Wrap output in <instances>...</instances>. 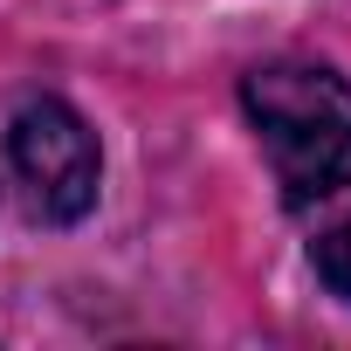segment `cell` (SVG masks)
<instances>
[{
	"instance_id": "cell-3",
	"label": "cell",
	"mask_w": 351,
	"mask_h": 351,
	"mask_svg": "<svg viewBox=\"0 0 351 351\" xmlns=\"http://www.w3.org/2000/svg\"><path fill=\"white\" fill-rule=\"evenodd\" d=\"M317 276L330 282V296H344V303H351V214L317 241Z\"/></svg>"
},
{
	"instance_id": "cell-2",
	"label": "cell",
	"mask_w": 351,
	"mask_h": 351,
	"mask_svg": "<svg viewBox=\"0 0 351 351\" xmlns=\"http://www.w3.org/2000/svg\"><path fill=\"white\" fill-rule=\"evenodd\" d=\"M8 165L28 186L42 221H83L97 207V131L62 104V97H28L8 124Z\"/></svg>"
},
{
	"instance_id": "cell-1",
	"label": "cell",
	"mask_w": 351,
	"mask_h": 351,
	"mask_svg": "<svg viewBox=\"0 0 351 351\" xmlns=\"http://www.w3.org/2000/svg\"><path fill=\"white\" fill-rule=\"evenodd\" d=\"M289 207H317L351 180V83L317 62H262L241 83Z\"/></svg>"
}]
</instances>
